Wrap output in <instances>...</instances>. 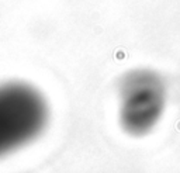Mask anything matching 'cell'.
Listing matches in <instances>:
<instances>
[{"label":"cell","mask_w":180,"mask_h":173,"mask_svg":"<svg viewBox=\"0 0 180 173\" xmlns=\"http://www.w3.org/2000/svg\"><path fill=\"white\" fill-rule=\"evenodd\" d=\"M48 121V100L35 86L21 80L0 83V158L37 140Z\"/></svg>","instance_id":"1"},{"label":"cell","mask_w":180,"mask_h":173,"mask_svg":"<svg viewBox=\"0 0 180 173\" xmlns=\"http://www.w3.org/2000/svg\"><path fill=\"white\" fill-rule=\"evenodd\" d=\"M167 90L163 77L148 68L128 70L118 85V120L124 131L139 136L162 118Z\"/></svg>","instance_id":"2"}]
</instances>
